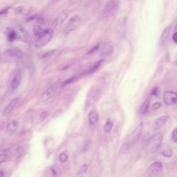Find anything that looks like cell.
I'll use <instances>...</instances> for the list:
<instances>
[{"label": "cell", "instance_id": "cell-1", "mask_svg": "<svg viewBox=\"0 0 177 177\" xmlns=\"http://www.w3.org/2000/svg\"><path fill=\"white\" fill-rule=\"evenodd\" d=\"M53 31L51 28H48L41 35L38 36L35 40L36 48L40 49L46 46L52 38Z\"/></svg>", "mask_w": 177, "mask_h": 177}, {"label": "cell", "instance_id": "cell-2", "mask_svg": "<svg viewBox=\"0 0 177 177\" xmlns=\"http://www.w3.org/2000/svg\"><path fill=\"white\" fill-rule=\"evenodd\" d=\"M143 127L142 123L138 125L133 132L128 136L127 138L126 142L124 144V147L126 149L129 148L131 145L135 143L137 141L138 138L141 135Z\"/></svg>", "mask_w": 177, "mask_h": 177}, {"label": "cell", "instance_id": "cell-3", "mask_svg": "<svg viewBox=\"0 0 177 177\" xmlns=\"http://www.w3.org/2000/svg\"><path fill=\"white\" fill-rule=\"evenodd\" d=\"M6 33L8 40L10 42H13L17 39L23 38L22 36L26 35V33L22 28H20L18 31L15 28L12 27L7 28Z\"/></svg>", "mask_w": 177, "mask_h": 177}, {"label": "cell", "instance_id": "cell-4", "mask_svg": "<svg viewBox=\"0 0 177 177\" xmlns=\"http://www.w3.org/2000/svg\"><path fill=\"white\" fill-rule=\"evenodd\" d=\"M163 167L162 163L160 161H156L149 166L148 173L149 177L160 176L163 172Z\"/></svg>", "mask_w": 177, "mask_h": 177}, {"label": "cell", "instance_id": "cell-5", "mask_svg": "<svg viewBox=\"0 0 177 177\" xmlns=\"http://www.w3.org/2000/svg\"><path fill=\"white\" fill-rule=\"evenodd\" d=\"M81 20L78 16L75 15L69 20L65 27L64 31L66 33H69L75 30L80 26Z\"/></svg>", "mask_w": 177, "mask_h": 177}, {"label": "cell", "instance_id": "cell-6", "mask_svg": "<svg viewBox=\"0 0 177 177\" xmlns=\"http://www.w3.org/2000/svg\"><path fill=\"white\" fill-rule=\"evenodd\" d=\"M120 0H110L105 6L104 13L106 16L114 14L120 5Z\"/></svg>", "mask_w": 177, "mask_h": 177}, {"label": "cell", "instance_id": "cell-7", "mask_svg": "<svg viewBox=\"0 0 177 177\" xmlns=\"http://www.w3.org/2000/svg\"><path fill=\"white\" fill-rule=\"evenodd\" d=\"M163 136L162 134L158 133L154 134L149 140V147L152 151L155 152L159 148L162 144Z\"/></svg>", "mask_w": 177, "mask_h": 177}, {"label": "cell", "instance_id": "cell-8", "mask_svg": "<svg viewBox=\"0 0 177 177\" xmlns=\"http://www.w3.org/2000/svg\"><path fill=\"white\" fill-rule=\"evenodd\" d=\"M165 103L167 105H173L177 103V94L172 91L165 92L163 96Z\"/></svg>", "mask_w": 177, "mask_h": 177}, {"label": "cell", "instance_id": "cell-9", "mask_svg": "<svg viewBox=\"0 0 177 177\" xmlns=\"http://www.w3.org/2000/svg\"><path fill=\"white\" fill-rule=\"evenodd\" d=\"M47 29L48 28H46L43 20L39 19L38 22H36L34 26V34L36 37H38L44 33Z\"/></svg>", "mask_w": 177, "mask_h": 177}, {"label": "cell", "instance_id": "cell-10", "mask_svg": "<svg viewBox=\"0 0 177 177\" xmlns=\"http://www.w3.org/2000/svg\"><path fill=\"white\" fill-rule=\"evenodd\" d=\"M127 19L126 17H122L117 22L116 29L118 33L124 35L125 33L127 25Z\"/></svg>", "mask_w": 177, "mask_h": 177}, {"label": "cell", "instance_id": "cell-11", "mask_svg": "<svg viewBox=\"0 0 177 177\" xmlns=\"http://www.w3.org/2000/svg\"><path fill=\"white\" fill-rule=\"evenodd\" d=\"M159 151L160 155L165 158H171L172 155V151L169 145L167 144H161Z\"/></svg>", "mask_w": 177, "mask_h": 177}, {"label": "cell", "instance_id": "cell-12", "mask_svg": "<svg viewBox=\"0 0 177 177\" xmlns=\"http://www.w3.org/2000/svg\"><path fill=\"white\" fill-rule=\"evenodd\" d=\"M68 13L67 10H63L57 17L53 22V26L56 27L62 25L67 19Z\"/></svg>", "mask_w": 177, "mask_h": 177}, {"label": "cell", "instance_id": "cell-13", "mask_svg": "<svg viewBox=\"0 0 177 177\" xmlns=\"http://www.w3.org/2000/svg\"><path fill=\"white\" fill-rule=\"evenodd\" d=\"M57 88V85H54L50 87L44 92L42 96V99L44 100H46L52 97L55 94Z\"/></svg>", "mask_w": 177, "mask_h": 177}, {"label": "cell", "instance_id": "cell-14", "mask_svg": "<svg viewBox=\"0 0 177 177\" xmlns=\"http://www.w3.org/2000/svg\"><path fill=\"white\" fill-rule=\"evenodd\" d=\"M170 32L171 29L169 27H167L163 31L160 39V44L161 47H164L166 45L169 39Z\"/></svg>", "mask_w": 177, "mask_h": 177}, {"label": "cell", "instance_id": "cell-15", "mask_svg": "<svg viewBox=\"0 0 177 177\" xmlns=\"http://www.w3.org/2000/svg\"><path fill=\"white\" fill-rule=\"evenodd\" d=\"M22 79V73L20 70L18 71L14 78L11 84V87L13 90L16 89L20 85Z\"/></svg>", "mask_w": 177, "mask_h": 177}, {"label": "cell", "instance_id": "cell-16", "mask_svg": "<svg viewBox=\"0 0 177 177\" xmlns=\"http://www.w3.org/2000/svg\"><path fill=\"white\" fill-rule=\"evenodd\" d=\"M169 116L167 115L158 118L156 122L154 130H157L162 128L164 124L166 123L169 119Z\"/></svg>", "mask_w": 177, "mask_h": 177}, {"label": "cell", "instance_id": "cell-17", "mask_svg": "<svg viewBox=\"0 0 177 177\" xmlns=\"http://www.w3.org/2000/svg\"><path fill=\"white\" fill-rule=\"evenodd\" d=\"M19 125V122L16 120L11 121L7 127V132L10 134L14 133L17 130Z\"/></svg>", "mask_w": 177, "mask_h": 177}, {"label": "cell", "instance_id": "cell-18", "mask_svg": "<svg viewBox=\"0 0 177 177\" xmlns=\"http://www.w3.org/2000/svg\"><path fill=\"white\" fill-rule=\"evenodd\" d=\"M103 60L102 59L98 61L94 65H93L92 67L90 68L89 69L86 70L83 73V74H88L93 73L100 67L102 63L103 62Z\"/></svg>", "mask_w": 177, "mask_h": 177}, {"label": "cell", "instance_id": "cell-19", "mask_svg": "<svg viewBox=\"0 0 177 177\" xmlns=\"http://www.w3.org/2000/svg\"><path fill=\"white\" fill-rule=\"evenodd\" d=\"M19 99V98H16L14 99L4 109V113L5 114H8V113H10L12 110L15 105H16Z\"/></svg>", "mask_w": 177, "mask_h": 177}, {"label": "cell", "instance_id": "cell-20", "mask_svg": "<svg viewBox=\"0 0 177 177\" xmlns=\"http://www.w3.org/2000/svg\"><path fill=\"white\" fill-rule=\"evenodd\" d=\"M114 48L113 46L108 44L104 45L101 50L102 53L104 55H109L112 54Z\"/></svg>", "mask_w": 177, "mask_h": 177}, {"label": "cell", "instance_id": "cell-21", "mask_svg": "<svg viewBox=\"0 0 177 177\" xmlns=\"http://www.w3.org/2000/svg\"><path fill=\"white\" fill-rule=\"evenodd\" d=\"M15 12L17 15H27L30 12V10L24 6H19L15 8Z\"/></svg>", "mask_w": 177, "mask_h": 177}, {"label": "cell", "instance_id": "cell-22", "mask_svg": "<svg viewBox=\"0 0 177 177\" xmlns=\"http://www.w3.org/2000/svg\"><path fill=\"white\" fill-rule=\"evenodd\" d=\"M98 119V116L97 113L94 112H90L88 115V120L90 124H96Z\"/></svg>", "mask_w": 177, "mask_h": 177}, {"label": "cell", "instance_id": "cell-23", "mask_svg": "<svg viewBox=\"0 0 177 177\" xmlns=\"http://www.w3.org/2000/svg\"><path fill=\"white\" fill-rule=\"evenodd\" d=\"M6 54L8 56H17V57H20L22 54L20 51L16 49L10 50L6 52Z\"/></svg>", "mask_w": 177, "mask_h": 177}, {"label": "cell", "instance_id": "cell-24", "mask_svg": "<svg viewBox=\"0 0 177 177\" xmlns=\"http://www.w3.org/2000/svg\"><path fill=\"white\" fill-rule=\"evenodd\" d=\"M149 106V101L146 100L143 104L141 108V112L142 114H145L148 112Z\"/></svg>", "mask_w": 177, "mask_h": 177}, {"label": "cell", "instance_id": "cell-25", "mask_svg": "<svg viewBox=\"0 0 177 177\" xmlns=\"http://www.w3.org/2000/svg\"><path fill=\"white\" fill-rule=\"evenodd\" d=\"M113 126V123L112 122H111L110 120H108L106 122L104 126V131L106 133L110 132L112 130Z\"/></svg>", "mask_w": 177, "mask_h": 177}, {"label": "cell", "instance_id": "cell-26", "mask_svg": "<svg viewBox=\"0 0 177 177\" xmlns=\"http://www.w3.org/2000/svg\"><path fill=\"white\" fill-rule=\"evenodd\" d=\"M23 149L21 147H19L16 150V155L17 158H20L21 157L23 153Z\"/></svg>", "mask_w": 177, "mask_h": 177}, {"label": "cell", "instance_id": "cell-27", "mask_svg": "<svg viewBox=\"0 0 177 177\" xmlns=\"http://www.w3.org/2000/svg\"><path fill=\"white\" fill-rule=\"evenodd\" d=\"M68 157L66 154L63 152L61 153L59 156V160L61 163H64L67 160Z\"/></svg>", "mask_w": 177, "mask_h": 177}, {"label": "cell", "instance_id": "cell-28", "mask_svg": "<svg viewBox=\"0 0 177 177\" xmlns=\"http://www.w3.org/2000/svg\"><path fill=\"white\" fill-rule=\"evenodd\" d=\"M8 155L7 154H1L0 156V163H1L5 162L8 159Z\"/></svg>", "mask_w": 177, "mask_h": 177}, {"label": "cell", "instance_id": "cell-29", "mask_svg": "<svg viewBox=\"0 0 177 177\" xmlns=\"http://www.w3.org/2000/svg\"><path fill=\"white\" fill-rule=\"evenodd\" d=\"M172 138L175 142H177V128L175 129L172 134Z\"/></svg>", "mask_w": 177, "mask_h": 177}, {"label": "cell", "instance_id": "cell-30", "mask_svg": "<svg viewBox=\"0 0 177 177\" xmlns=\"http://www.w3.org/2000/svg\"><path fill=\"white\" fill-rule=\"evenodd\" d=\"M55 50H52L47 52L43 54L42 56V58H45L49 57V56H50L54 54Z\"/></svg>", "mask_w": 177, "mask_h": 177}, {"label": "cell", "instance_id": "cell-31", "mask_svg": "<svg viewBox=\"0 0 177 177\" xmlns=\"http://www.w3.org/2000/svg\"><path fill=\"white\" fill-rule=\"evenodd\" d=\"M161 104L160 102H156V103L153 104L152 106V110L153 111H155L158 110L161 107Z\"/></svg>", "mask_w": 177, "mask_h": 177}, {"label": "cell", "instance_id": "cell-32", "mask_svg": "<svg viewBox=\"0 0 177 177\" xmlns=\"http://www.w3.org/2000/svg\"><path fill=\"white\" fill-rule=\"evenodd\" d=\"M10 8V7H6L2 9L0 12V14L1 15H6L8 14V10Z\"/></svg>", "mask_w": 177, "mask_h": 177}, {"label": "cell", "instance_id": "cell-33", "mask_svg": "<svg viewBox=\"0 0 177 177\" xmlns=\"http://www.w3.org/2000/svg\"><path fill=\"white\" fill-rule=\"evenodd\" d=\"M159 88L158 87L153 88L152 90L151 94L152 96H157L159 92Z\"/></svg>", "mask_w": 177, "mask_h": 177}, {"label": "cell", "instance_id": "cell-34", "mask_svg": "<svg viewBox=\"0 0 177 177\" xmlns=\"http://www.w3.org/2000/svg\"><path fill=\"white\" fill-rule=\"evenodd\" d=\"M88 169V166L87 165L84 164L82 166L80 170V174H83L86 173Z\"/></svg>", "mask_w": 177, "mask_h": 177}, {"label": "cell", "instance_id": "cell-35", "mask_svg": "<svg viewBox=\"0 0 177 177\" xmlns=\"http://www.w3.org/2000/svg\"><path fill=\"white\" fill-rule=\"evenodd\" d=\"M99 45H96V46L93 47L91 50H90V51H88V54H91L97 51L99 49Z\"/></svg>", "mask_w": 177, "mask_h": 177}, {"label": "cell", "instance_id": "cell-36", "mask_svg": "<svg viewBox=\"0 0 177 177\" xmlns=\"http://www.w3.org/2000/svg\"><path fill=\"white\" fill-rule=\"evenodd\" d=\"M48 114L45 112H43L41 113L40 115V118L41 119L44 121L48 116Z\"/></svg>", "mask_w": 177, "mask_h": 177}, {"label": "cell", "instance_id": "cell-37", "mask_svg": "<svg viewBox=\"0 0 177 177\" xmlns=\"http://www.w3.org/2000/svg\"><path fill=\"white\" fill-rule=\"evenodd\" d=\"M173 38L174 41L177 44V32L174 34Z\"/></svg>", "mask_w": 177, "mask_h": 177}, {"label": "cell", "instance_id": "cell-38", "mask_svg": "<svg viewBox=\"0 0 177 177\" xmlns=\"http://www.w3.org/2000/svg\"><path fill=\"white\" fill-rule=\"evenodd\" d=\"M88 147H89V146H88V144H86L85 145L84 147V148H83L84 151H87L88 148Z\"/></svg>", "mask_w": 177, "mask_h": 177}, {"label": "cell", "instance_id": "cell-39", "mask_svg": "<svg viewBox=\"0 0 177 177\" xmlns=\"http://www.w3.org/2000/svg\"><path fill=\"white\" fill-rule=\"evenodd\" d=\"M36 17L35 16H31V17L28 18L27 20H28V21H30V20L35 19Z\"/></svg>", "mask_w": 177, "mask_h": 177}, {"label": "cell", "instance_id": "cell-40", "mask_svg": "<svg viewBox=\"0 0 177 177\" xmlns=\"http://www.w3.org/2000/svg\"><path fill=\"white\" fill-rule=\"evenodd\" d=\"M174 63L176 65H177V53L175 57Z\"/></svg>", "mask_w": 177, "mask_h": 177}, {"label": "cell", "instance_id": "cell-41", "mask_svg": "<svg viewBox=\"0 0 177 177\" xmlns=\"http://www.w3.org/2000/svg\"><path fill=\"white\" fill-rule=\"evenodd\" d=\"M51 171H52V173L53 174V175H54V176L56 175V172L55 170H54V169H51Z\"/></svg>", "mask_w": 177, "mask_h": 177}, {"label": "cell", "instance_id": "cell-42", "mask_svg": "<svg viewBox=\"0 0 177 177\" xmlns=\"http://www.w3.org/2000/svg\"><path fill=\"white\" fill-rule=\"evenodd\" d=\"M4 175V172L2 170H1V171H0V177L3 176Z\"/></svg>", "mask_w": 177, "mask_h": 177}, {"label": "cell", "instance_id": "cell-43", "mask_svg": "<svg viewBox=\"0 0 177 177\" xmlns=\"http://www.w3.org/2000/svg\"><path fill=\"white\" fill-rule=\"evenodd\" d=\"M59 0H52V3L54 4H56L58 2Z\"/></svg>", "mask_w": 177, "mask_h": 177}, {"label": "cell", "instance_id": "cell-44", "mask_svg": "<svg viewBox=\"0 0 177 177\" xmlns=\"http://www.w3.org/2000/svg\"><path fill=\"white\" fill-rule=\"evenodd\" d=\"M174 31L175 32H177V23L176 25Z\"/></svg>", "mask_w": 177, "mask_h": 177}]
</instances>
